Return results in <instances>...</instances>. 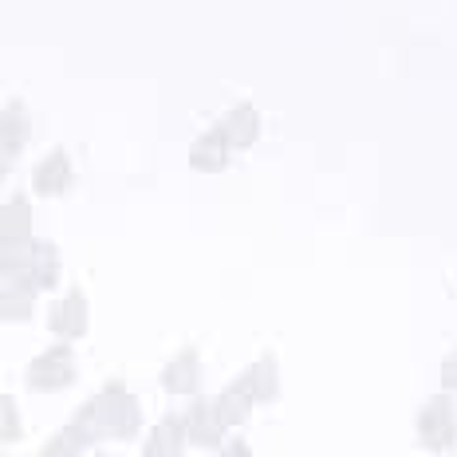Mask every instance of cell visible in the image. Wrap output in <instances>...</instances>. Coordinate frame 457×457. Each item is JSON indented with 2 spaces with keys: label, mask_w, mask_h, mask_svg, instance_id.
Listing matches in <instances>:
<instances>
[{
  "label": "cell",
  "mask_w": 457,
  "mask_h": 457,
  "mask_svg": "<svg viewBox=\"0 0 457 457\" xmlns=\"http://www.w3.org/2000/svg\"><path fill=\"white\" fill-rule=\"evenodd\" d=\"M217 130L225 135L228 146H253L256 135H261V114H256V107H249V103H241V107H233L225 114L221 122H217Z\"/></svg>",
  "instance_id": "obj_3"
},
{
  "label": "cell",
  "mask_w": 457,
  "mask_h": 457,
  "mask_svg": "<svg viewBox=\"0 0 457 457\" xmlns=\"http://www.w3.org/2000/svg\"><path fill=\"white\" fill-rule=\"evenodd\" d=\"M24 138H28V119H24V111L16 107H0V174H4L8 166L16 162V154H21V146H24Z\"/></svg>",
  "instance_id": "obj_2"
},
{
  "label": "cell",
  "mask_w": 457,
  "mask_h": 457,
  "mask_svg": "<svg viewBox=\"0 0 457 457\" xmlns=\"http://www.w3.org/2000/svg\"><path fill=\"white\" fill-rule=\"evenodd\" d=\"M75 182V170H71V158H68V150H52L40 166L32 170V186L40 189V194H63Z\"/></svg>",
  "instance_id": "obj_1"
},
{
  "label": "cell",
  "mask_w": 457,
  "mask_h": 457,
  "mask_svg": "<svg viewBox=\"0 0 457 457\" xmlns=\"http://www.w3.org/2000/svg\"><path fill=\"white\" fill-rule=\"evenodd\" d=\"M68 323H71V328L75 331H79L83 328V300L79 296H71V300H63L60 303V312H55V328H68Z\"/></svg>",
  "instance_id": "obj_6"
},
{
  "label": "cell",
  "mask_w": 457,
  "mask_h": 457,
  "mask_svg": "<svg viewBox=\"0 0 457 457\" xmlns=\"http://www.w3.org/2000/svg\"><path fill=\"white\" fill-rule=\"evenodd\" d=\"M445 383L457 386V359H453V363H445Z\"/></svg>",
  "instance_id": "obj_7"
},
{
  "label": "cell",
  "mask_w": 457,
  "mask_h": 457,
  "mask_svg": "<svg viewBox=\"0 0 457 457\" xmlns=\"http://www.w3.org/2000/svg\"><path fill=\"white\" fill-rule=\"evenodd\" d=\"M228 142H225V135L221 130H205L202 138L194 142V150H189V166L194 170H205V174H217V170H225L228 166Z\"/></svg>",
  "instance_id": "obj_4"
},
{
  "label": "cell",
  "mask_w": 457,
  "mask_h": 457,
  "mask_svg": "<svg viewBox=\"0 0 457 457\" xmlns=\"http://www.w3.org/2000/svg\"><path fill=\"white\" fill-rule=\"evenodd\" d=\"M32 213H28V197H12L0 209V245H24Z\"/></svg>",
  "instance_id": "obj_5"
}]
</instances>
